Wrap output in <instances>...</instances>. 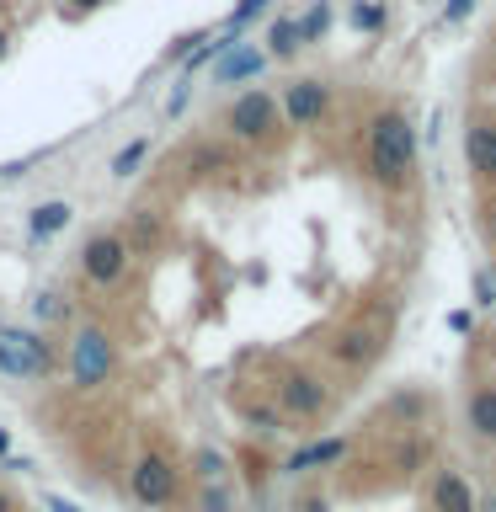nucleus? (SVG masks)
Instances as JSON below:
<instances>
[{
	"mask_svg": "<svg viewBox=\"0 0 496 512\" xmlns=\"http://www.w3.org/2000/svg\"><path fill=\"white\" fill-rule=\"evenodd\" d=\"M352 454V438H310V443H299L294 454H283L272 470L278 475H315V470H331V464H342Z\"/></svg>",
	"mask_w": 496,
	"mask_h": 512,
	"instance_id": "obj_11",
	"label": "nucleus"
},
{
	"mask_svg": "<svg viewBox=\"0 0 496 512\" xmlns=\"http://www.w3.org/2000/svg\"><path fill=\"white\" fill-rule=\"evenodd\" d=\"M464 432L475 443H496V379H475L464 390Z\"/></svg>",
	"mask_w": 496,
	"mask_h": 512,
	"instance_id": "obj_15",
	"label": "nucleus"
},
{
	"mask_svg": "<svg viewBox=\"0 0 496 512\" xmlns=\"http://www.w3.org/2000/svg\"><path fill=\"white\" fill-rule=\"evenodd\" d=\"M230 411H235V422L256 432V438H278V432L288 427L283 422V411H278V400L272 395H251V390H230Z\"/></svg>",
	"mask_w": 496,
	"mask_h": 512,
	"instance_id": "obj_14",
	"label": "nucleus"
},
{
	"mask_svg": "<svg viewBox=\"0 0 496 512\" xmlns=\"http://www.w3.org/2000/svg\"><path fill=\"white\" fill-rule=\"evenodd\" d=\"M320 352L342 368V374H368L384 352H390V320H347V326H336Z\"/></svg>",
	"mask_w": 496,
	"mask_h": 512,
	"instance_id": "obj_6",
	"label": "nucleus"
},
{
	"mask_svg": "<svg viewBox=\"0 0 496 512\" xmlns=\"http://www.w3.org/2000/svg\"><path fill=\"white\" fill-rule=\"evenodd\" d=\"M128 496L150 512H171L176 502H187V470L160 448H144V454L128 464Z\"/></svg>",
	"mask_w": 496,
	"mask_h": 512,
	"instance_id": "obj_4",
	"label": "nucleus"
},
{
	"mask_svg": "<svg viewBox=\"0 0 496 512\" xmlns=\"http://www.w3.org/2000/svg\"><path fill=\"white\" fill-rule=\"evenodd\" d=\"M459 150H464V171H470L480 187H496V123L470 118L459 134Z\"/></svg>",
	"mask_w": 496,
	"mask_h": 512,
	"instance_id": "obj_10",
	"label": "nucleus"
},
{
	"mask_svg": "<svg viewBox=\"0 0 496 512\" xmlns=\"http://www.w3.org/2000/svg\"><path fill=\"white\" fill-rule=\"evenodd\" d=\"M75 11H96V6H107V0H70Z\"/></svg>",
	"mask_w": 496,
	"mask_h": 512,
	"instance_id": "obj_34",
	"label": "nucleus"
},
{
	"mask_svg": "<svg viewBox=\"0 0 496 512\" xmlns=\"http://www.w3.org/2000/svg\"><path fill=\"white\" fill-rule=\"evenodd\" d=\"M43 507H48V512H80L75 502H64V496H43Z\"/></svg>",
	"mask_w": 496,
	"mask_h": 512,
	"instance_id": "obj_32",
	"label": "nucleus"
},
{
	"mask_svg": "<svg viewBox=\"0 0 496 512\" xmlns=\"http://www.w3.org/2000/svg\"><path fill=\"white\" fill-rule=\"evenodd\" d=\"M224 128H230L235 144H272L283 128V112H278V96H272L267 86H251L240 91L230 112H224Z\"/></svg>",
	"mask_w": 496,
	"mask_h": 512,
	"instance_id": "obj_7",
	"label": "nucleus"
},
{
	"mask_svg": "<svg viewBox=\"0 0 496 512\" xmlns=\"http://www.w3.org/2000/svg\"><path fill=\"white\" fill-rule=\"evenodd\" d=\"M427 507L432 512H480V496H475V486L454 470V464H438L432 480H427Z\"/></svg>",
	"mask_w": 496,
	"mask_h": 512,
	"instance_id": "obj_12",
	"label": "nucleus"
},
{
	"mask_svg": "<svg viewBox=\"0 0 496 512\" xmlns=\"http://www.w3.org/2000/svg\"><path fill=\"white\" fill-rule=\"evenodd\" d=\"M70 224H75V203L70 198H43L27 214V240H32V246H43V240H54L59 230H70Z\"/></svg>",
	"mask_w": 496,
	"mask_h": 512,
	"instance_id": "obj_16",
	"label": "nucleus"
},
{
	"mask_svg": "<svg viewBox=\"0 0 496 512\" xmlns=\"http://www.w3.org/2000/svg\"><path fill=\"white\" fill-rule=\"evenodd\" d=\"M0 59H6V32H0Z\"/></svg>",
	"mask_w": 496,
	"mask_h": 512,
	"instance_id": "obj_37",
	"label": "nucleus"
},
{
	"mask_svg": "<svg viewBox=\"0 0 496 512\" xmlns=\"http://www.w3.org/2000/svg\"><path fill=\"white\" fill-rule=\"evenodd\" d=\"M128 256L134 251L123 246L118 230H96V235H86V246L75 251V272L91 288H118L128 278Z\"/></svg>",
	"mask_w": 496,
	"mask_h": 512,
	"instance_id": "obj_8",
	"label": "nucleus"
},
{
	"mask_svg": "<svg viewBox=\"0 0 496 512\" xmlns=\"http://www.w3.org/2000/svg\"><path fill=\"white\" fill-rule=\"evenodd\" d=\"M363 166L384 192H406L416 182V123L400 107H379L374 118H368Z\"/></svg>",
	"mask_w": 496,
	"mask_h": 512,
	"instance_id": "obj_1",
	"label": "nucleus"
},
{
	"mask_svg": "<svg viewBox=\"0 0 496 512\" xmlns=\"http://www.w3.org/2000/svg\"><path fill=\"white\" fill-rule=\"evenodd\" d=\"M64 374H70V384L80 395L107 390V384L118 379V342H112V331L96 326V320L75 326L70 342H64Z\"/></svg>",
	"mask_w": 496,
	"mask_h": 512,
	"instance_id": "obj_2",
	"label": "nucleus"
},
{
	"mask_svg": "<svg viewBox=\"0 0 496 512\" xmlns=\"http://www.w3.org/2000/svg\"><path fill=\"white\" fill-rule=\"evenodd\" d=\"M203 38H208V32H182V38H171V48H166L160 59H166V64H187V54H192Z\"/></svg>",
	"mask_w": 496,
	"mask_h": 512,
	"instance_id": "obj_29",
	"label": "nucleus"
},
{
	"mask_svg": "<svg viewBox=\"0 0 496 512\" xmlns=\"http://www.w3.org/2000/svg\"><path fill=\"white\" fill-rule=\"evenodd\" d=\"M331 22H336V6H331V0H310V6H304V16H294L299 48H315V43L331 32Z\"/></svg>",
	"mask_w": 496,
	"mask_h": 512,
	"instance_id": "obj_21",
	"label": "nucleus"
},
{
	"mask_svg": "<svg viewBox=\"0 0 496 512\" xmlns=\"http://www.w3.org/2000/svg\"><path fill=\"white\" fill-rule=\"evenodd\" d=\"M267 54H272V59H294V54H299V27H294V16H278V22L267 27Z\"/></svg>",
	"mask_w": 496,
	"mask_h": 512,
	"instance_id": "obj_24",
	"label": "nucleus"
},
{
	"mask_svg": "<svg viewBox=\"0 0 496 512\" xmlns=\"http://www.w3.org/2000/svg\"><path fill=\"white\" fill-rule=\"evenodd\" d=\"M272 64V54L267 48H256V43H230L224 54L214 59V86H246V80H256Z\"/></svg>",
	"mask_w": 496,
	"mask_h": 512,
	"instance_id": "obj_13",
	"label": "nucleus"
},
{
	"mask_svg": "<svg viewBox=\"0 0 496 512\" xmlns=\"http://www.w3.org/2000/svg\"><path fill=\"white\" fill-rule=\"evenodd\" d=\"M288 512H304V507H288Z\"/></svg>",
	"mask_w": 496,
	"mask_h": 512,
	"instance_id": "obj_38",
	"label": "nucleus"
},
{
	"mask_svg": "<svg viewBox=\"0 0 496 512\" xmlns=\"http://www.w3.org/2000/svg\"><path fill=\"white\" fill-rule=\"evenodd\" d=\"M278 112L288 128H320L331 112V86L320 75H294L278 96Z\"/></svg>",
	"mask_w": 496,
	"mask_h": 512,
	"instance_id": "obj_9",
	"label": "nucleus"
},
{
	"mask_svg": "<svg viewBox=\"0 0 496 512\" xmlns=\"http://www.w3.org/2000/svg\"><path fill=\"white\" fill-rule=\"evenodd\" d=\"M0 454H11V432L6 427H0Z\"/></svg>",
	"mask_w": 496,
	"mask_h": 512,
	"instance_id": "obj_35",
	"label": "nucleus"
},
{
	"mask_svg": "<svg viewBox=\"0 0 496 512\" xmlns=\"http://www.w3.org/2000/svg\"><path fill=\"white\" fill-rule=\"evenodd\" d=\"M432 416V395L422 384H411V390H395L390 400L379 406V422H395V427H422Z\"/></svg>",
	"mask_w": 496,
	"mask_h": 512,
	"instance_id": "obj_17",
	"label": "nucleus"
},
{
	"mask_svg": "<svg viewBox=\"0 0 496 512\" xmlns=\"http://www.w3.org/2000/svg\"><path fill=\"white\" fill-rule=\"evenodd\" d=\"M342 22L352 32H363V38H379V32H390V6L384 0H347Z\"/></svg>",
	"mask_w": 496,
	"mask_h": 512,
	"instance_id": "obj_18",
	"label": "nucleus"
},
{
	"mask_svg": "<svg viewBox=\"0 0 496 512\" xmlns=\"http://www.w3.org/2000/svg\"><path fill=\"white\" fill-rule=\"evenodd\" d=\"M272 400H278L288 427H315L320 416L331 411V384L304 363H288L278 379H272Z\"/></svg>",
	"mask_w": 496,
	"mask_h": 512,
	"instance_id": "obj_5",
	"label": "nucleus"
},
{
	"mask_svg": "<svg viewBox=\"0 0 496 512\" xmlns=\"http://www.w3.org/2000/svg\"><path fill=\"white\" fill-rule=\"evenodd\" d=\"M187 502L192 512H235V486L230 480H192Z\"/></svg>",
	"mask_w": 496,
	"mask_h": 512,
	"instance_id": "obj_20",
	"label": "nucleus"
},
{
	"mask_svg": "<svg viewBox=\"0 0 496 512\" xmlns=\"http://www.w3.org/2000/svg\"><path fill=\"white\" fill-rule=\"evenodd\" d=\"M448 331H459V336H475V310H448Z\"/></svg>",
	"mask_w": 496,
	"mask_h": 512,
	"instance_id": "obj_31",
	"label": "nucleus"
},
{
	"mask_svg": "<svg viewBox=\"0 0 496 512\" xmlns=\"http://www.w3.org/2000/svg\"><path fill=\"white\" fill-rule=\"evenodd\" d=\"M486 235H491V246H496V208H491V224H486Z\"/></svg>",
	"mask_w": 496,
	"mask_h": 512,
	"instance_id": "obj_36",
	"label": "nucleus"
},
{
	"mask_svg": "<svg viewBox=\"0 0 496 512\" xmlns=\"http://www.w3.org/2000/svg\"><path fill=\"white\" fill-rule=\"evenodd\" d=\"M0 512H16V496H11L6 486H0Z\"/></svg>",
	"mask_w": 496,
	"mask_h": 512,
	"instance_id": "obj_33",
	"label": "nucleus"
},
{
	"mask_svg": "<svg viewBox=\"0 0 496 512\" xmlns=\"http://www.w3.org/2000/svg\"><path fill=\"white\" fill-rule=\"evenodd\" d=\"M150 150H155L150 139H134V144H123V150L112 155V166H107V171L118 176V182H128V176H139V166L150 160Z\"/></svg>",
	"mask_w": 496,
	"mask_h": 512,
	"instance_id": "obj_26",
	"label": "nucleus"
},
{
	"mask_svg": "<svg viewBox=\"0 0 496 512\" xmlns=\"http://www.w3.org/2000/svg\"><path fill=\"white\" fill-rule=\"evenodd\" d=\"M32 320H38V331L70 326V320H75V304L64 299V294H54V288H38V294H32Z\"/></svg>",
	"mask_w": 496,
	"mask_h": 512,
	"instance_id": "obj_19",
	"label": "nucleus"
},
{
	"mask_svg": "<svg viewBox=\"0 0 496 512\" xmlns=\"http://www.w3.org/2000/svg\"><path fill=\"white\" fill-rule=\"evenodd\" d=\"M118 235H123L128 251H150L155 240H160V214H155V208H134V214L123 219Z\"/></svg>",
	"mask_w": 496,
	"mask_h": 512,
	"instance_id": "obj_22",
	"label": "nucleus"
},
{
	"mask_svg": "<svg viewBox=\"0 0 496 512\" xmlns=\"http://www.w3.org/2000/svg\"><path fill=\"white\" fill-rule=\"evenodd\" d=\"M470 294L480 310H496V267H475L470 272Z\"/></svg>",
	"mask_w": 496,
	"mask_h": 512,
	"instance_id": "obj_28",
	"label": "nucleus"
},
{
	"mask_svg": "<svg viewBox=\"0 0 496 512\" xmlns=\"http://www.w3.org/2000/svg\"><path fill=\"white\" fill-rule=\"evenodd\" d=\"M187 171L192 176H219V171H230V150H224V144H192L187 150Z\"/></svg>",
	"mask_w": 496,
	"mask_h": 512,
	"instance_id": "obj_23",
	"label": "nucleus"
},
{
	"mask_svg": "<svg viewBox=\"0 0 496 512\" xmlns=\"http://www.w3.org/2000/svg\"><path fill=\"white\" fill-rule=\"evenodd\" d=\"M267 11H272V0H240V6L224 16V32H230V38H240V32H246L256 16H267Z\"/></svg>",
	"mask_w": 496,
	"mask_h": 512,
	"instance_id": "obj_27",
	"label": "nucleus"
},
{
	"mask_svg": "<svg viewBox=\"0 0 496 512\" xmlns=\"http://www.w3.org/2000/svg\"><path fill=\"white\" fill-rule=\"evenodd\" d=\"M54 368H64V352L54 347V336L38 326H0V374L16 384H38Z\"/></svg>",
	"mask_w": 496,
	"mask_h": 512,
	"instance_id": "obj_3",
	"label": "nucleus"
},
{
	"mask_svg": "<svg viewBox=\"0 0 496 512\" xmlns=\"http://www.w3.org/2000/svg\"><path fill=\"white\" fill-rule=\"evenodd\" d=\"M192 480H230V459L219 454V448H192V470H187Z\"/></svg>",
	"mask_w": 496,
	"mask_h": 512,
	"instance_id": "obj_25",
	"label": "nucleus"
},
{
	"mask_svg": "<svg viewBox=\"0 0 496 512\" xmlns=\"http://www.w3.org/2000/svg\"><path fill=\"white\" fill-rule=\"evenodd\" d=\"M464 16H475V0H448V6H443V27H459Z\"/></svg>",
	"mask_w": 496,
	"mask_h": 512,
	"instance_id": "obj_30",
	"label": "nucleus"
}]
</instances>
